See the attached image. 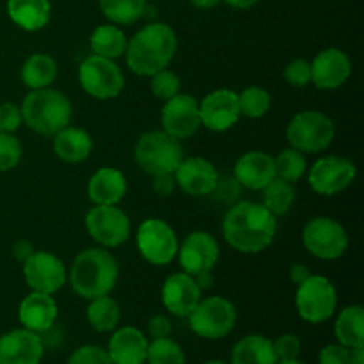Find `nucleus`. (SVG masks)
<instances>
[{
	"instance_id": "f257e3e1",
	"label": "nucleus",
	"mask_w": 364,
	"mask_h": 364,
	"mask_svg": "<svg viewBox=\"0 0 364 364\" xmlns=\"http://www.w3.org/2000/svg\"><path fill=\"white\" fill-rule=\"evenodd\" d=\"M277 233V217L262 203H235L223 220V237L235 251L242 255H258L274 242Z\"/></svg>"
},
{
	"instance_id": "f03ea898",
	"label": "nucleus",
	"mask_w": 364,
	"mask_h": 364,
	"mask_svg": "<svg viewBox=\"0 0 364 364\" xmlns=\"http://www.w3.org/2000/svg\"><path fill=\"white\" fill-rule=\"evenodd\" d=\"M178 48L176 32L167 23L144 25L127 45V64L139 77H151L166 70Z\"/></svg>"
},
{
	"instance_id": "7ed1b4c3",
	"label": "nucleus",
	"mask_w": 364,
	"mask_h": 364,
	"mask_svg": "<svg viewBox=\"0 0 364 364\" xmlns=\"http://www.w3.org/2000/svg\"><path fill=\"white\" fill-rule=\"evenodd\" d=\"M119 277L117 259L107 249L91 247L75 256L70 269V283L75 294L92 301L114 290Z\"/></svg>"
},
{
	"instance_id": "20e7f679",
	"label": "nucleus",
	"mask_w": 364,
	"mask_h": 364,
	"mask_svg": "<svg viewBox=\"0 0 364 364\" xmlns=\"http://www.w3.org/2000/svg\"><path fill=\"white\" fill-rule=\"evenodd\" d=\"M21 119L39 135L52 137L70 127L73 107L68 96L57 89H34L21 102Z\"/></svg>"
},
{
	"instance_id": "39448f33",
	"label": "nucleus",
	"mask_w": 364,
	"mask_h": 364,
	"mask_svg": "<svg viewBox=\"0 0 364 364\" xmlns=\"http://www.w3.org/2000/svg\"><path fill=\"white\" fill-rule=\"evenodd\" d=\"M135 160L148 174L174 173L183 160V146L164 130L146 132L135 144Z\"/></svg>"
},
{
	"instance_id": "423d86ee",
	"label": "nucleus",
	"mask_w": 364,
	"mask_h": 364,
	"mask_svg": "<svg viewBox=\"0 0 364 364\" xmlns=\"http://www.w3.org/2000/svg\"><path fill=\"white\" fill-rule=\"evenodd\" d=\"M336 135L333 119L318 110H302L295 114L287 127L290 148L301 153H320L329 148Z\"/></svg>"
},
{
	"instance_id": "0eeeda50",
	"label": "nucleus",
	"mask_w": 364,
	"mask_h": 364,
	"mask_svg": "<svg viewBox=\"0 0 364 364\" xmlns=\"http://www.w3.org/2000/svg\"><path fill=\"white\" fill-rule=\"evenodd\" d=\"M295 306L302 320L322 323L334 315L338 306L336 287L326 276L311 274L297 287Z\"/></svg>"
},
{
	"instance_id": "6e6552de",
	"label": "nucleus",
	"mask_w": 364,
	"mask_h": 364,
	"mask_svg": "<svg viewBox=\"0 0 364 364\" xmlns=\"http://www.w3.org/2000/svg\"><path fill=\"white\" fill-rule=\"evenodd\" d=\"M237 308L224 297L201 299L188 315V326L198 336L220 340L233 331L237 323Z\"/></svg>"
},
{
	"instance_id": "1a4fd4ad",
	"label": "nucleus",
	"mask_w": 364,
	"mask_h": 364,
	"mask_svg": "<svg viewBox=\"0 0 364 364\" xmlns=\"http://www.w3.org/2000/svg\"><path fill=\"white\" fill-rule=\"evenodd\" d=\"M78 82L89 96L96 100H112L124 87V75L112 59L89 55L78 68Z\"/></svg>"
},
{
	"instance_id": "9d476101",
	"label": "nucleus",
	"mask_w": 364,
	"mask_h": 364,
	"mask_svg": "<svg viewBox=\"0 0 364 364\" xmlns=\"http://www.w3.org/2000/svg\"><path fill=\"white\" fill-rule=\"evenodd\" d=\"M302 244L315 258L333 262L347 251L348 235L338 220L331 217H315L302 230Z\"/></svg>"
},
{
	"instance_id": "9b49d317",
	"label": "nucleus",
	"mask_w": 364,
	"mask_h": 364,
	"mask_svg": "<svg viewBox=\"0 0 364 364\" xmlns=\"http://www.w3.org/2000/svg\"><path fill=\"white\" fill-rule=\"evenodd\" d=\"M89 237L103 247H119L130 238L132 223L117 205H95L85 215Z\"/></svg>"
},
{
	"instance_id": "f8f14e48",
	"label": "nucleus",
	"mask_w": 364,
	"mask_h": 364,
	"mask_svg": "<svg viewBox=\"0 0 364 364\" xmlns=\"http://www.w3.org/2000/svg\"><path fill=\"white\" fill-rule=\"evenodd\" d=\"M176 233L162 219H146L137 230V249L142 258L156 267L167 265L178 255Z\"/></svg>"
},
{
	"instance_id": "ddd939ff",
	"label": "nucleus",
	"mask_w": 364,
	"mask_h": 364,
	"mask_svg": "<svg viewBox=\"0 0 364 364\" xmlns=\"http://www.w3.org/2000/svg\"><path fill=\"white\" fill-rule=\"evenodd\" d=\"M358 176V167L347 156H322L308 173L309 187L322 196H334L347 191Z\"/></svg>"
},
{
	"instance_id": "4468645a",
	"label": "nucleus",
	"mask_w": 364,
	"mask_h": 364,
	"mask_svg": "<svg viewBox=\"0 0 364 364\" xmlns=\"http://www.w3.org/2000/svg\"><path fill=\"white\" fill-rule=\"evenodd\" d=\"M23 277L32 291L53 295L66 283V267L53 252L34 251L23 263Z\"/></svg>"
},
{
	"instance_id": "2eb2a0df",
	"label": "nucleus",
	"mask_w": 364,
	"mask_h": 364,
	"mask_svg": "<svg viewBox=\"0 0 364 364\" xmlns=\"http://www.w3.org/2000/svg\"><path fill=\"white\" fill-rule=\"evenodd\" d=\"M160 121H162V130L178 141L192 137L201 128L199 102L194 96L178 92L164 103Z\"/></svg>"
},
{
	"instance_id": "dca6fc26",
	"label": "nucleus",
	"mask_w": 364,
	"mask_h": 364,
	"mask_svg": "<svg viewBox=\"0 0 364 364\" xmlns=\"http://www.w3.org/2000/svg\"><path fill=\"white\" fill-rule=\"evenodd\" d=\"M176 256L183 272L198 276L201 272H212L219 262L220 249L212 235L206 231H194L183 238Z\"/></svg>"
},
{
	"instance_id": "f3484780",
	"label": "nucleus",
	"mask_w": 364,
	"mask_h": 364,
	"mask_svg": "<svg viewBox=\"0 0 364 364\" xmlns=\"http://www.w3.org/2000/svg\"><path fill=\"white\" fill-rule=\"evenodd\" d=\"M201 127L212 132H226L240 119L238 95L231 89H215L199 102Z\"/></svg>"
},
{
	"instance_id": "a211bd4d",
	"label": "nucleus",
	"mask_w": 364,
	"mask_h": 364,
	"mask_svg": "<svg viewBox=\"0 0 364 364\" xmlns=\"http://www.w3.org/2000/svg\"><path fill=\"white\" fill-rule=\"evenodd\" d=\"M352 75V60L343 50L326 48L311 60V82L318 89L333 91L341 87Z\"/></svg>"
},
{
	"instance_id": "6ab92c4d",
	"label": "nucleus",
	"mask_w": 364,
	"mask_h": 364,
	"mask_svg": "<svg viewBox=\"0 0 364 364\" xmlns=\"http://www.w3.org/2000/svg\"><path fill=\"white\" fill-rule=\"evenodd\" d=\"M45 343L34 331L14 329L0 336V364H39Z\"/></svg>"
},
{
	"instance_id": "aec40b11",
	"label": "nucleus",
	"mask_w": 364,
	"mask_h": 364,
	"mask_svg": "<svg viewBox=\"0 0 364 364\" xmlns=\"http://www.w3.org/2000/svg\"><path fill=\"white\" fill-rule=\"evenodd\" d=\"M174 181L188 196H210L219 181V173L210 160L201 156L183 159L174 171Z\"/></svg>"
},
{
	"instance_id": "412c9836",
	"label": "nucleus",
	"mask_w": 364,
	"mask_h": 364,
	"mask_svg": "<svg viewBox=\"0 0 364 364\" xmlns=\"http://www.w3.org/2000/svg\"><path fill=\"white\" fill-rule=\"evenodd\" d=\"M201 288L187 272L171 274L162 284V304L176 316H188L201 301Z\"/></svg>"
},
{
	"instance_id": "4be33fe9",
	"label": "nucleus",
	"mask_w": 364,
	"mask_h": 364,
	"mask_svg": "<svg viewBox=\"0 0 364 364\" xmlns=\"http://www.w3.org/2000/svg\"><path fill=\"white\" fill-rule=\"evenodd\" d=\"M276 176L274 156L265 151H247L235 164V180L251 191H263Z\"/></svg>"
},
{
	"instance_id": "5701e85b",
	"label": "nucleus",
	"mask_w": 364,
	"mask_h": 364,
	"mask_svg": "<svg viewBox=\"0 0 364 364\" xmlns=\"http://www.w3.org/2000/svg\"><path fill=\"white\" fill-rule=\"evenodd\" d=\"M18 318L28 331L41 334L53 327L57 320V302L52 295L31 291L18 308Z\"/></svg>"
},
{
	"instance_id": "b1692460",
	"label": "nucleus",
	"mask_w": 364,
	"mask_h": 364,
	"mask_svg": "<svg viewBox=\"0 0 364 364\" xmlns=\"http://www.w3.org/2000/svg\"><path fill=\"white\" fill-rule=\"evenodd\" d=\"M148 338L135 327H121L109 341V358L114 364H144L148 354Z\"/></svg>"
},
{
	"instance_id": "393cba45",
	"label": "nucleus",
	"mask_w": 364,
	"mask_h": 364,
	"mask_svg": "<svg viewBox=\"0 0 364 364\" xmlns=\"http://www.w3.org/2000/svg\"><path fill=\"white\" fill-rule=\"evenodd\" d=\"M127 178L119 169L102 167L87 183V196L92 205H117L127 196Z\"/></svg>"
},
{
	"instance_id": "a878e982",
	"label": "nucleus",
	"mask_w": 364,
	"mask_h": 364,
	"mask_svg": "<svg viewBox=\"0 0 364 364\" xmlns=\"http://www.w3.org/2000/svg\"><path fill=\"white\" fill-rule=\"evenodd\" d=\"M7 14L20 28L36 32L48 25L52 4L50 0H7Z\"/></svg>"
},
{
	"instance_id": "bb28decb",
	"label": "nucleus",
	"mask_w": 364,
	"mask_h": 364,
	"mask_svg": "<svg viewBox=\"0 0 364 364\" xmlns=\"http://www.w3.org/2000/svg\"><path fill=\"white\" fill-rule=\"evenodd\" d=\"M53 151L63 162L80 164L91 155L92 137L84 128L66 127L53 135Z\"/></svg>"
},
{
	"instance_id": "cd10ccee",
	"label": "nucleus",
	"mask_w": 364,
	"mask_h": 364,
	"mask_svg": "<svg viewBox=\"0 0 364 364\" xmlns=\"http://www.w3.org/2000/svg\"><path fill=\"white\" fill-rule=\"evenodd\" d=\"M272 340L259 334H251L238 341L231 350V364H277Z\"/></svg>"
},
{
	"instance_id": "c85d7f7f",
	"label": "nucleus",
	"mask_w": 364,
	"mask_h": 364,
	"mask_svg": "<svg viewBox=\"0 0 364 364\" xmlns=\"http://www.w3.org/2000/svg\"><path fill=\"white\" fill-rule=\"evenodd\" d=\"M334 334L340 345L350 350L364 347V309L361 306L354 304L341 309L334 323Z\"/></svg>"
},
{
	"instance_id": "c756f323",
	"label": "nucleus",
	"mask_w": 364,
	"mask_h": 364,
	"mask_svg": "<svg viewBox=\"0 0 364 364\" xmlns=\"http://www.w3.org/2000/svg\"><path fill=\"white\" fill-rule=\"evenodd\" d=\"M20 78L21 84L31 91L50 87L57 78L55 59H52L46 53H32L21 66Z\"/></svg>"
},
{
	"instance_id": "7c9ffc66",
	"label": "nucleus",
	"mask_w": 364,
	"mask_h": 364,
	"mask_svg": "<svg viewBox=\"0 0 364 364\" xmlns=\"http://www.w3.org/2000/svg\"><path fill=\"white\" fill-rule=\"evenodd\" d=\"M91 50L95 55L105 57V59H119L127 52L128 39L124 32L117 25H100L91 34Z\"/></svg>"
},
{
	"instance_id": "2f4dec72",
	"label": "nucleus",
	"mask_w": 364,
	"mask_h": 364,
	"mask_svg": "<svg viewBox=\"0 0 364 364\" xmlns=\"http://www.w3.org/2000/svg\"><path fill=\"white\" fill-rule=\"evenodd\" d=\"M121 311L117 302L109 295H102L89 302L87 306V322L98 333H109L114 331L119 323Z\"/></svg>"
},
{
	"instance_id": "473e14b6",
	"label": "nucleus",
	"mask_w": 364,
	"mask_h": 364,
	"mask_svg": "<svg viewBox=\"0 0 364 364\" xmlns=\"http://www.w3.org/2000/svg\"><path fill=\"white\" fill-rule=\"evenodd\" d=\"M103 16L114 25H132L146 14V0H100Z\"/></svg>"
},
{
	"instance_id": "72a5a7b5",
	"label": "nucleus",
	"mask_w": 364,
	"mask_h": 364,
	"mask_svg": "<svg viewBox=\"0 0 364 364\" xmlns=\"http://www.w3.org/2000/svg\"><path fill=\"white\" fill-rule=\"evenodd\" d=\"M295 187L281 178H274L265 188H263L262 205L272 213L274 217H283L290 212L295 203Z\"/></svg>"
},
{
	"instance_id": "f704fd0d",
	"label": "nucleus",
	"mask_w": 364,
	"mask_h": 364,
	"mask_svg": "<svg viewBox=\"0 0 364 364\" xmlns=\"http://www.w3.org/2000/svg\"><path fill=\"white\" fill-rule=\"evenodd\" d=\"M274 162H276V176L291 185L301 181L308 173V160H306L304 153L295 148L283 149L274 159Z\"/></svg>"
},
{
	"instance_id": "c9c22d12",
	"label": "nucleus",
	"mask_w": 364,
	"mask_h": 364,
	"mask_svg": "<svg viewBox=\"0 0 364 364\" xmlns=\"http://www.w3.org/2000/svg\"><path fill=\"white\" fill-rule=\"evenodd\" d=\"M238 107H240V114L245 117H251V119H258L263 117L272 107V96L267 89L263 87H252L244 89V91L238 95Z\"/></svg>"
},
{
	"instance_id": "e433bc0d",
	"label": "nucleus",
	"mask_w": 364,
	"mask_h": 364,
	"mask_svg": "<svg viewBox=\"0 0 364 364\" xmlns=\"http://www.w3.org/2000/svg\"><path fill=\"white\" fill-rule=\"evenodd\" d=\"M148 364H185V352L174 340L159 338L148 345V354H146Z\"/></svg>"
},
{
	"instance_id": "4c0bfd02",
	"label": "nucleus",
	"mask_w": 364,
	"mask_h": 364,
	"mask_svg": "<svg viewBox=\"0 0 364 364\" xmlns=\"http://www.w3.org/2000/svg\"><path fill=\"white\" fill-rule=\"evenodd\" d=\"M151 92L162 102H167L173 96H176L181 89V80L174 71L171 70H160L155 75H151Z\"/></svg>"
},
{
	"instance_id": "58836bf2",
	"label": "nucleus",
	"mask_w": 364,
	"mask_h": 364,
	"mask_svg": "<svg viewBox=\"0 0 364 364\" xmlns=\"http://www.w3.org/2000/svg\"><path fill=\"white\" fill-rule=\"evenodd\" d=\"M21 142L13 134H0V173L14 169L21 160Z\"/></svg>"
},
{
	"instance_id": "ea45409f",
	"label": "nucleus",
	"mask_w": 364,
	"mask_h": 364,
	"mask_svg": "<svg viewBox=\"0 0 364 364\" xmlns=\"http://www.w3.org/2000/svg\"><path fill=\"white\" fill-rule=\"evenodd\" d=\"M284 80L294 87H306L311 84V63L306 59H294L284 66Z\"/></svg>"
},
{
	"instance_id": "a19ab883",
	"label": "nucleus",
	"mask_w": 364,
	"mask_h": 364,
	"mask_svg": "<svg viewBox=\"0 0 364 364\" xmlns=\"http://www.w3.org/2000/svg\"><path fill=\"white\" fill-rule=\"evenodd\" d=\"M68 364H114L109 352L96 345H84L77 348L68 359Z\"/></svg>"
},
{
	"instance_id": "79ce46f5",
	"label": "nucleus",
	"mask_w": 364,
	"mask_h": 364,
	"mask_svg": "<svg viewBox=\"0 0 364 364\" xmlns=\"http://www.w3.org/2000/svg\"><path fill=\"white\" fill-rule=\"evenodd\" d=\"M274 343V350L279 361H287V359H297L301 354V340L295 334H283L277 338Z\"/></svg>"
},
{
	"instance_id": "37998d69",
	"label": "nucleus",
	"mask_w": 364,
	"mask_h": 364,
	"mask_svg": "<svg viewBox=\"0 0 364 364\" xmlns=\"http://www.w3.org/2000/svg\"><path fill=\"white\" fill-rule=\"evenodd\" d=\"M23 123L21 110L14 103H0V134H13Z\"/></svg>"
},
{
	"instance_id": "c03bdc74",
	"label": "nucleus",
	"mask_w": 364,
	"mask_h": 364,
	"mask_svg": "<svg viewBox=\"0 0 364 364\" xmlns=\"http://www.w3.org/2000/svg\"><path fill=\"white\" fill-rule=\"evenodd\" d=\"M318 364H350V348L343 345H327L320 350Z\"/></svg>"
},
{
	"instance_id": "a18cd8bd",
	"label": "nucleus",
	"mask_w": 364,
	"mask_h": 364,
	"mask_svg": "<svg viewBox=\"0 0 364 364\" xmlns=\"http://www.w3.org/2000/svg\"><path fill=\"white\" fill-rule=\"evenodd\" d=\"M240 187L242 185L238 183L235 178H224V180H220L219 178V181H217L212 194H217V199H219V201L233 203L235 199L238 198V194H240Z\"/></svg>"
},
{
	"instance_id": "49530a36",
	"label": "nucleus",
	"mask_w": 364,
	"mask_h": 364,
	"mask_svg": "<svg viewBox=\"0 0 364 364\" xmlns=\"http://www.w3.org/2000/svg\"><path fill=\"white\" fill-rule=\"evenodd\" d=\"M153 192L160 198H169L171 194L176 188V181H174V174L173 173H159L153 174V181H151Z\"/></svg>"
},
{
	"instance_id": "de8ad7c7",
	"label": "nucleus",
	"mask_w": 364,
	"mask_h": 364,
	"mask_svg": "<svg viewBox=\"0 0 364 364\" xmlns=\"http://www.w3.org/2000/svg\"><path fill=\"white\" fill-rule=\"evenodd\" d=\"M173 331L171 326V320L164 315H155L149 318L148 322V334L153 340H159V338H167Z\"/></svg>"
},
{
	"instance_id": "09e8293b",
	"label": "nucleus",
	"mask_w": 364,
	"mask_h": 364,
	"mask_svg": "<svg viewBox=\"0 0 364 364\" xmlns=\"http://www.w3.org/2000/svg\"><path fill=\"white\" fill-rule=\"evenodd\" d=\"M34 251H36L34 245H32L28 240H25V238L14 242V245H13V256L16 258V262H20V263L27 262Z\"/></svg>"
},
{
	"instance_id": "8fccbe9b",
	"label": "nucleus",
	"mask_w": 364,
	"mask_h": 364,
	"mask_svg": "<svg viewBox=\"0 0 364 364\" xmlns=\"http://www.w3.org/2000/svg\"><path fill=\"white\" fill-rule=\"evenodd\" d=\"M311 276V272L308 270V267L302 265V263H295V265L290 267V281L294 284H301L302 281H306Z\"/></svg>"
},
{
	"instance_id": "3c124183",
	"label": "nucleus",
	"mask_w": 364,
	"mask_h": 364,
	"mask_svg": "<svg viewBox=\"0 0 364 364\" xmlns=\"http://www.w3.org/2000/svg\"><path fill=\"white\" fill-rule=\"evenodd\" d=\"M194 279H196V283H198V287L201 288V291L206 290V288H212V284H213L212 272H201V274H198V276H194Z\"/></svg>"
},
{
	"instance_id": "603ef678",
	"label": "nucleus",
	"mask_w": 364,
	"mask_h": 364,
	"mask_svg": "<svg viewBox=\"0 0 364 364\" xmlns=\"http://www.w3.org/2000/svg\"><path fill=\"white\" fill-rule=\"evenodd\" d=\"M224 2L231 7H237V9H249L255 4H258L259 0H224Z\"/></svg>"
},
{
	"instance_id": "864d4df0",
	"label": "nucleus",
	"mask_w": 364,
	"mask_h": 364,
	"mask_svg": "<svg viewBox=\"0 0 364 364\" xmlns=\"http://www.w3.org/2000/svg\"><path fill=\"white\" fill-rule=\"evenodd\" d=\"M219 2L220 0H191L192 6L199 7V9H212V7H215Z\"/></svg>"
},
{
	"instance_id": "5fc2aeb1",
	"label": "nucleus",
	"mask_w": 364,
	"mask_h": 364,
	"mask_svg": "<svg viewBox=\"0 0 364 364\" xmlns=\"http://www.w3.org/2000/svg\"><path fill=\"white\" fill-rule=\"evenodd\" d=\"M350 364H364V347L352 348V350H350Z\"/></svg>"
},
{
	"instance_id": "6e6d98bb",
	"label": "nucleus",
	"mask_w": 364,
	"mask_h": 364,
	"mask_svg": "<svg viewBox=\"0 0 364 364\" xmlns=\"http://www.w3.org/2000/svg\"><path fill=\"white\" fill-rule=\"evenodd\" d=\"M277 364H306V363L297 361V359H287V361H279Z\"/></svg>"
},
{
	"instance_id": "4d7b16f0",
	"label": "nucleus",
	"mask_w": 364,
	"mask_h": 364,
	"mask_svg": "<svg viewBox=\"0 0 364 364\" xmlns=\"http://www.w3.org/2000/svg\"><path fill=\"white\" fill-rule=\"evenodd\" d=\"M205 364H226V363H223V361H208V363H205Z\"/></svg>"
}]
</instances>
